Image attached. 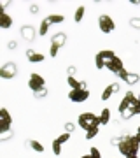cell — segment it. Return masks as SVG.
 <instances>
[{
  "mask_svg": "<svg viewBox=\"0 0 140 158\" xmlns=\"http://www.w3.org/2000/svg\"><path fill=\"white\" fill-rule=\"evenodd\" d=\"M119 113L123 118H131L135 114H140V104H138V97H135L133 91H128L123 97V100L119 104Z\"/></svg>",
  "mask_w": 140,
  "mask_h": 158,
  "instance_id": "1",
  "label": "cell"
},
{
  "mask_svg": "<svg viewBox=\"0 0 140 158\" xmlns=\"http://www.w3.org/2000/svg\"><path fill=\"white\" fill-rule=\"evenodd\" d=\"M118 148L121 155L126 158H133V156H138V148H140V142L137 139V135H124L118 141Z\"/></svg>",
  "mask_w": 140,
  "mask_h": 158,
  "instance_id": "2",
  "label": "cell"
},
{
  "mask_svg": "<svg viewBox=\"0 0 140 158\" xmlns=\"http://www.w3.org/2000/svg\"><path fill=\"white\" fill-rule=\"evenodd\" d=\"M79 125L84 130H90L93 127H100V116H96L93 113H82L79 116Z\"/></svg>",
  "mask_w": 140,
  "mask_h": 158,
  "instance_id": "3",
  "label": "cell"
},
{
  "mask_svg": "<svg viewBox=\"0 0 140 158\" xmlns=\"http://www.w3.org/2000/svg\"><path fill=\"white\" fill-rule=\"evenodd\" d=\"M65 40H67V34H65V32H58V34L53 35V39H51V49H49V56L51 58H56L60 48L65 44Z\"/></svg>",
  "mask_w": 140,
  "mask_h": 158,
  "instance_id": "4",
  "label": "cell"
},
{
  "mask_svg": "<svg viewBox=\"0 0 140 158\" xmlns=\"http://www.w3.org/2000/svg\"><path fill=\"white\" fill-rule=\"evenodd\" d=\"M28 86H30V90L34 91L35 95H39V93L46 91V79L40 74H32L30 81H28Z\"/></svg>",
  "mask_w": 140,
  "mask_h": 158,
  "instance_id": "5",
  "label": "cell"
},
{
  "mask_svg": "<svg viewBox=\"0 0 140 158\" xmlns=\"http://www.w3.org/2000/svg\"><path fill=\"white\" fill-rule=\"evenodd\" d=\"M116 56L112 51H109V49H105V51H100L98 55L95 56V65H96V69H105L107 67V63L110 62L112 58Z\"/></svg>",
  "mask_w": 140,
  "mask_h": 158,
  "instance_id": "6",
  "label": "cell"
},
{
  "mask_svg": "<svg viewBox=\"0 0 140 158\" xmlns=\"http://www.w3.org/2000/svg\"><path fill=\"white\" fill-rule=\"evenodd\" d=\"M98 27H100V30L103 34H110V32L116 30V23H114V19H112L110 16L103 14V16L98 18Z\"/></svg>",
  "mask_w": 140,
  "mask_h": 158,
  "instance_id": "7",
  "label": "cell"
},
{
  "mask_svg": "<svg viewBox=\"0 0 140 158\" xmlns=\"http://www.w3.org/2000/svg\"><path fill=\"white\" fill-rule=\"evenodd\" d=\"M90 97V91L88 90H84V88H75V90H70L68 91V98L72 102H84L86 98Z\"/></svg>",
  "mask_w": 140,
  "mask_h": 158,
  "instance_id": "8",
  "label": "cell"
},
{
  "mask_svg": "<svg viewBox=\"0 0 140 158\" xmlns=\"http://www.w3.org/2000/svg\"><path fill=\"white\" fill-rule=\"evenodd\" d=\"M11 116H9V111L7 109H0V134H6L11 128Z\"/></svg>",
  "mask_w": 140,
  "mask_h": 158,
  "instance_id": "9",
  "label": "cell"
},
{
  "mask_svg": "<svg viewBox=\"0 0 140 158\" xmlns=\"http://www.w3.org/2000/svg\"><path fill=\"white\" fill-rule=\"evenodd\" d=\"M16 72H18V67L14 65V63H6L4 67L0 69V77L12 79L14 76H16Z\"/></svg>",
  "mask_w": 140,
  "mask_h": 158,
  "instance_id": "10",
  "label": "cell"
},
{
  "mask_svg": "<svg viewBox=\"0 0 140 158\" xmlns=\"http://www.w3.org/2000/svg\"><path fill=\"white\" fill-rule=\"evenodd\" d=\"M105 69H109L112 74H119V72H121V70L124 69V67H123V60H121L119 56H114L110 62L107 63V67H105Z\"/></svg>",
  "mask_w": 140,
  "mask_h": 158,
  "instance_id": "11",
  "label": "cell"
},
{
  "mask_svg": "<svg viewBox=\"0 0 140 158\" xmlns=\"http://www.w3.org/2000/svg\"><path fill=\"white\" fill-rule=\"evenodd\" d=\"M118 76H119V77H121V79H123V81H126L128 85H135V83L138 81V74L128 72L126 69H123V70H121V72L118 74Z\"/></svg>",
  "mask_w": 140,
  "mask_h": 158,
  "instance_id": "12",
  "label": "cell"
},
{
  "mask_svg": "<svg viewBox=\"0 0 140 158\" xmlns=\"http://www.w3.org/2000/svg\"><path fill=\"white\" fill-rule=\"evenodd\" d=\"M118 91H119V85H118V83H114V85H109L105 90H103V93H102V100H109L112 93H118Z\"/></svg>",
  "mask_w": 140,
  "mask_h": 158,
  "instance_id": "13",
  "label": "cell"
},
{
  "mask_svg": "<svg viewBox=\"0 0 140 158\" xmlns=\"http://www.w3.org/2000/svg\"><path fill=\"white\" fill-rule=\"evenodd\" d=\"M26 56L32 63L44 62V55H40V53H37V51H34V49H26Z\"/></svg>",
  "mask_w": 140,
  "mask_h": 158,
  "instance_id": "14",
  "label": "cell"
},
{
  "mask_svg": "<svg viewBox=\"0 0 140 158\" xmlns=\"http://www.w3.org/2000/svg\"><path fill=\"white\" fill-rule=\"evenodd\" d=\"M11 25H12V18L7 12H2V16H0V27L2 28H9Z\"/></svg>",
  "mask_w": 140,
  "mask_h": 158,
  "instance_id": "15",
  "label": "cell"
},
{
  "mask_svg": "<svg viewBox=\"0 0 140 158\" xmlns=\"http://www.w3.org/2000/svg\"><path fill=\"white\" fill-rule=\"evenodd\" d=\"M21 34H23V37L26 40H32L34 39V28L32 27H23L21 28Z\"/></svg>",
  "mask_w": 140,
  "mask_h": 158,
  "instance_id": "16",
  "label": "cell"
},
{
  "mask_svg": "<svg viewBox=\"0 0 140 158\" xmlns=\"http://www.w3.org/2000/svg\"><path fill=\"white\" fill-rule=\"evenodd\" d=\"M109 121H110V111L109 109H103L100 114V125H107Z\"/></svg>",
  "mask_w": 140,
  "mask_h": 158,
  "instance_id": "17",
  "label": "cell"
},
{
  "mask_svg": "<svg viewBox=\"0 0 140 158\" xmlns=\"http://www.w3.org/2000/svg\"><path fill=\"white\" fill-rule=\"evenodd\" d=\"M26 144H28L30 148H32L34 151H37V153H44V146H42L40 142H37V141H28Z\"/></svg>",
  "mask_w": 140,
  "mask_h": 158,
  "instance_id": "18",
  "label": "cell"
},
{
  "mask_svg": "<svg viewBox=\"0 0 140 158\" xmlns=\"http://www.w3.org/2000/svg\"><path fill=\"white\" fill-rule=\"evenodd\" d=\"M67 83H68V86H70L72 90H75V88H81V85H82V83H81V81H77L74 76H68V77H67Z\"/></svg>",
  "mask_w": 140,
  "mask_h": 158,
  "instance_id": "19",
  "label": "cell"
},
{
  "mask_svg": "<svg viewBox=\"0 0 140 158\" xmlns=\"http://www.w3.org/2000/svg\"><path fill=\"white\" fill-rule=\"evenodd\" d=\"M46 19L49 21V25H53V23H63V19H65V18H63L62 14H51V16H47Z\"/></svg>",
  "mask_w": 140,
  "mask_h": 158,
  "instance_id": "20",
  "label": "cell"
},
{
  "mask_svg": "<svg viewBox=\"0 0 140 158\" xmlns=\"http://www.w3.org/2000/svg\"><path fill=\"white\" fill-rule=\"evenodd\" d=\"M82 16H84V6H81V7H77V11H75V16H74L75 23L82 21Z\"/></svg>",
  "mask_w": 140,
  "mask_h": 158,
  "instance_id": "21",
  "label": "cell"
},
{
  "mask_svg": "<svg viewBox=\"0 0 140 158\" xmlns=\"http://www.w3.org/2000/svg\"><path fill=\"white\" fill-rule=\"evenodd\" d=\"M98 128L100 127H93V128L86 130V139H93L95 135H98Z\"/></svg>",
  "mask_w": 140,
  "mask_h": 158,
  "instance_id": "22",
  "label": "cell"
},
{
  "mask_svg": "<svg viewBox=\"0 0 140 158\" xmlns=\"http://www.w3.org/2000/svg\"><path fill=\"white\" fill-rule=\"evenodd\" d=\"M47 28H49V21H47V19H42V23H40V32H39V34L40 35H46V34H47Z\"/></svg>",
  "mask_w": 140,
  "mask_h": 158,
  "instance_id": "23",
  "label": "cell"
},
{
  "mask_svg": "<svg viewBox=\"0 0 140 158\" xmlns=\"http://www.w3.org/2000/svg\"><path fill=\"white\" fill-rule=\"evenodd\" d=\"M53 153H54V155H60V153H62V142L58 141V139L53 141Z\"/></svg>",
  "mask_w": 140,
  "mask_h": 158,
  "instance_id": "24",
  "label": "cell"
},
{
  "mask_svg": "<svg viewBox=\"0 0 140 158\" xmlns=\"http://www.w3.org/2000/svg\"><path fill=\"white\" fill-rule=\"evenodd\" d=\"M90 155H91V158H102V153L98 151V148H91Z\"/></svg>",
  "mask_w": 140,
  "mask_h": 158,
  "instance_id": "25",
  "label": "cell"
},
{
  "mask_svg": "<svg viewBox=\"0 0 140 158\" xmlns=\"http://www.w3.org/2000/svg\"><path fill=\"white\" fill-rule=\"evenodd\" d=\"M68 139H70V134H68V132H65V134H62V135L58 137V141L62 142V144H63V142H67Z\"/></svg>",
  "mask_w": 140,
  "mask_h": 158,
  "instance_id": "26",
  "label": "cell"
},
{
  "mask_svg": "<svg viewBox=\"0 0 140 158\" xmlns=\"http://www.w3.org/2000/svg\"><path fill=\"white\" fill-rule=\"evenodd\" d=\"M65 130H67L68 134H70V132L74 130V125H72V123H67V125H65Z\"/></svg>",
  "mask_w": 140,
  "mask_h": 158,
  "instance_id": "27",
  "label": "cell"
},
{
  "mask_svg": "<svg viewBox=\"0 0 140 158\" xmlns=\"http://www.w3.org/2000/svg\"><path fill=\"white\" fill-rule=\"evenodd\" d=\"M16 42H14V40H12V42H9V49H16Z\"/></svg>",
  "mask_w": 140,
  "mask_h": 158,
  "instance_id": "28",
  "label": "cell"
},
{
  "mask_svg": "<svg viewBox=\"0 0 140 158\" xmlns=\"http://www.w3.org/2000/svg\"><path fill=\"white\" fill-rule=\"evenodd\" d=\"M131 25H133V27H140V21H137V19H131Z\"/></svg>",
  "mask_w": 140,
  "mask_h": 158,
  "instance_id": "29",
  "label": "cell"
},
{
  "mask_svg": "<svg viewBox=\"0 0 140 158\" xmlns=\"http://www.w3.org/2000/svg\"><path fill=\"white\" fill-rule=\"evenodd\" d=\"M74 72H75V69H74V67H70V69H68V76H72Z\"/></svg>",
  "mask_w": 140,
  "mask_h": 158,
  "instance_id": "30",
  "label": "cell"
},
{
  "mask_svg": "<svg viewBox=\"0 0 140 158\" xmlns=\"http://www.w3.org/2000/svg\"><path fill=\"white\" fill-rule=\"evenodd\" d=\"M137 139H138V142H140V127L137 128Z\"/></svg>",
  "mask_w": 140,
  "mask_h": 158,
  "instance_id": "31",
  "label": "cell"
},
{
  "mask_svg": "<svg viewBox=\"0 0 140 158\" xmlns=\"http://www.w3.org/2000/svg\"><path fill=\"white\" fill-rule=\"evenodd\" d=\"M81 158H91V155H86V156H81Z\"/></svg>",
  "mask_w": 140,
  "mask_h": 158,
  "instance_id": "32",
  "label": "cell"
},
{
  "mask_svg": "<svg viewBox=\"0 0 140 158\" xmlns=\"http://www.w3.org/2000/svg\"><path fill=\"white\" fill-rule=\"evenodd\" d=\"M138 104H140V97H138Z\"/></svg>",
  "mask_w": 140,
  "mask_h": 158,
  "instance_id": "33",
  "label": "cell"
}]
</instances>
